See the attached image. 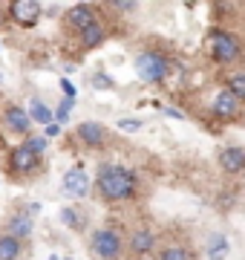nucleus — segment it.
Wrapping results in <instances>:
<instances>
[{
	"mask_svg": "<svg viewBox=\"0 0 245 260\" xmlns=\"http://www.w3.org/2000/svg\"><path fill=\"white\" fill-rule=\"evenodd\" d=\"M98 191H101L104 200H130L136 194V174L127 171L121 165H101L98 168Z\"/></svg>",
	"mask_w": 245,
	"mask_h": 260,
	"instance_id": "obj_1",
	"label": "nucleus"
},
{
	"mask_svg": "<svg viewBox=\"0 0 245 260\" xmlns=\"http://www.w3.org/2000/svg\"><path fill=\"white\" fill-rule=\"evenodd\" d=\"M93 251L101 260H118L121 254V234L115 229H98L93 232Z\"/></svg>",
	"mask_w": 245,
	"mask_h": 260,
	"instance_id": "obj_2",
	"label": "nucleus"
},
{
	"mask_svg": "<svg viewBox=\"0 0 245 260\" xmlns=\"http://www.w3.org/2000/svg\"><path fill=\"white\" fill-rule=\"evenodd\" d=\"M211 47H214V61H219V64H231V61L239 58V44L228 32L211 29Z\"/></svg>",
	"mask_w": 245,
	"mask_h": 260,
	"instance_id": "obj_3",
	"label": "nucleus"
},
{
	"mask_svg": "<svg viewBox=\"0 0 245 260\" xmlns=\"http://www.w3.org/2000/svg\"><path fill=\"white\" fill-rule=\"evenodd\" d=\"M136 73L144 81H161L165 73H168V61L161 55H156V52H144V55L136 58Z\"/></svg>",
	"mask_w": 245,
	"mask_h": 260,
	"instance_id": "obj_4",
	"label": "nucleus"
},
{
	"mask_svg": "<svg viewBox=\"0 0 245 260\" xmlns=\"http://www.w3.org/2000/svg\"><path fill=\"white\" fill-rule=\"evenodd\" d=\"M9 12L20 26H32L40 18V3H35V0H15V3H9Z\"/></svg>",
	"mask_w": 245,
	"mask_h": 260,
	"instance_id": "obj_5",
	"label": "nucleus"
},
{
	"mask_svg": "<svg viewBox=\"0 0 245 260\" xmlns=\"http://www.w3.org/2000/svg\"><path fill=\"white\" fill-rule=\"evenodd\" d=\"M35 168H38V156H35L26 145L18 148V150H12V171H15V174H26V171H35Z\"/></svg>",
	"mask_w": 245,
	"mask_h": 260,
	"instance_id": "obj_6",
	"label": "nucleus"
},
{
	"mask_svg": "<svg viewBox=\"0 0 245 260\" xmlns=\"http://www.w3.org/2000/svg\"><path fill=\"white\" fill-rule=\"evenodd\" d=\"M214 113H217V116H222V119H234L236 113H239V99H236V95H231L228 90H222V93L214 99Z\"/></svg>",
	"mask_w": 245,
	"mask_h": 260,
	"instance_id": "obj_7",
	"label": "nucleus"
},
{
	"mask_svg": "<svg viewBox=\"0 0 245 260\" xmlns=\"http://www.w3.org/2000/svg\"><path fill=\"white\" fill-rule=\"evenodd\" d=\"M219 162L228 174H242L245 171V150L242 148H225L219 153Z\"/></svg>",
	"mask_w": 245,
	"mask_h": 260,
	"instance_id": "obj_8",
	"label": "nucleus"
},
{
	"mask_svg": "<svg viewBox=\"0 0 245 260\" xmlns=\"http://www.w3.org/2000/svg\"><path fill=\"white\" fill-rule=\"evenodd\" d=\"M87 188H90V177H87L84 171H69L64 177V191L72 197H84Z\"/></svg>",
	"mask_w": 245,
	"mask_h": 260,
	"instance_id": "obj_9",
	"label": "nucleus"
},
{
	"mask_svg": "<svg viewBox=\"0 0 245 260\" xmlns=\"http://www.w3.org/2000/svg\"><path fill=\"white\" fill-rule=\"evenodd\" d=\"M6 124H9L15 133H26L32 119H29V113L23 107H6Z\"/></svg>",
	"mask_w": 245,
	"mask_h": 260,
	"instance_id": "obj_10",
	"label": "nucleus"
},
{
	"mask_svg": "<svg viewBox=\"0 0 245 260\" xmlns=\"http://www.w3.org/2000/svg\"><path fill=\"white\" fill-rule=\"evenodd\" d=\"M208 257L211 260H225L228 257V237L225 234H211V237H208Z\"/></svg>",
	"mask_w": 245,
	"mask_h": 260,
	"instance_id": "obj_11",
	"label": "nucleus"
},
{
	"mask_svg": "<svg viewBox=\"0 0 245 260\" xmlns=\"http://www.w3.org/2000/svg\"><path fill=\"white\" fill-rule=\"evenodd\" d=\"M78 136L87 142V145H101L104 142V127L98 121H84L81 127H78Z\"/></svg>",
	"mask_w": 245,
	"mask_h": 260,
	"instance_id": "obj_12",
	"label": "nucleus"
},
{
	"mask_svg": "<svg viewBox=\"0 0 245 260\" xmlns=\"http://www.w3.org/2000/svg\"><path fill=\"white\" fill-rule=\"evenodd\" d=\"M69 23L84 32V29H90L95 23V18H93V12L87 9V6H75V9H69Z\"/></svg>",
	"mask_w": 245,
	"mask_h": 260,
	"instance_id": "obj_13",
	"label": "nucleus"
},
{
	"mask_svg": "<svg viewBox=\"0 0 245 260\" xmlns=\"http://www.w3.org/2000/svg\"><path fill=\"white\" fill-rule=\"evenodd\" d=\"M153 246V234L147 232V229H139V232H133L130 237V249L136 251V254H147Z\"/></svg>",
	"mask_w": 245,
	"mask_h": 260,
	"instance_id": "obj_14",
	"label": "nucleus"
},
{
	"mask_svg": "<svg viewBox=\"0 0 245 260\" xmlns=\"http://www.w3.org/2000/svg\"><path fill=\"white\" fill-rule=\"evenodd\" d=\"M20 254V240L12 237V234H3L0 237V260H15Z\"/></svg>",
	"mask_w": 245,
	"mask_h": 260,
	"instance_id": "obj_15",
	"label": "nucleus"
},
{
	"mask_svg": "<svg viewBox=\"0 0 245 260\" xmlns=\"http://www.w3.org/2000/svg\"><path fill=\"white\" fill-rule=\"evenodd\" d=\"M29 119H32V121H38V124H44V127H47V124H49V119H52V110H49V107H47V104H44V102H38V99H35V102H32V104H29Z\"/></svg>",
	"mask_w": 245,
	"mask_h": 260,
	"instance_id": "obj_16",
	"label": "nucleus"
},
{
	"mask_svg": "<svg viewBox=\"0 0 245 260\" xmlns=\"http://www.w3.org/2000/svg\"><path fill=\"white\" fill-rule=\"evenodd\" d=\"M9 234L12 237H26V234H32V220L29 217H23V214H18V217H12L9 220Z\"/></svg>",
	"mask_w": 245,
	"mask_h": 260,
	"instance_id": "obj_17",
	"label": "nucleus"
},
{
	"mask_svg": "<svg viewBox=\"0 0 245 260\" xmlns=\"http://www.w3.org/2000/svg\"><path fill=\"white\" fill-rule=\"evenodd\" d=\"M81 38H84L87 47H98V44L104 41V29L98 26V23H93L90 29H84V32H81Z\"/></svg>",
	"mask_w": 245,
	"mask_h": 260,
	"instance_id": "obj_18",
	"label": "nucleus"
},
{
	"mask_svg": "<svg viewBox=\"0 0 245 260\" xmlns=\"http://www.w3.org/2000/svg\"><path fill=\"white\" fill-rule=\"evenodd\" d=\"M156 260H193V257H190V251L182 249V246H168Z\"/></svg>",
	"mask_w": 245,
	"mask_h": 260,
	"instance_id": "obj_19",
	"label": "nucleus"
},
{
	"mask_svg": "<svg viewBox=\"0 0 245 260\" xmlns=\"http://www.w3.org/2000/svg\"><path fill=\"white\" fill-rule=\"evenodd\" d=\"M231 87H228V93L231 95H236L239 102H245V73H236V75H231Z\"/></svg>",
	"mask_w": 245,
	"mask_h": 260,
	"instance_id": "obj_20",
	"label": "nucleus"
},
{
	"mask_svg": "<svg viewBox=\"0 0 245 260\" xmlns=\"http://www.w3.org/2000/svg\"><path fill=\"white\" fill-rule=\"evenodd\" d=\"M118 130H124V133H136V130H142V121L139 119H121L118 121Z\"/></svg>",
	"mask_w": 245,
	"mask_h": 260,
	"instance_id": "obj_21",
	"label": "nucleus"
},
{
	"mask_svg": "<svg viewBox=\"0 0 245 260\" xmlns=\"http://www.w3.org/2000/svg\"><path fill=\"white\" fill-rule=\"evenodd\" d=\"M26 148L32 150L35 156H38V153H44V150H47V139H29V142H26Z\"/></svg>",
	"mask_w": 245,
	"mask_h": 260,
	"instance_id": "obj_22",
	"label": "nucleus"
},
{
	"mask_svg": "<svg viewBox=\"0 0 245 260\" xmlns=\"http://www.w3.org/2000/svg\"><path fill=\"white\" fill-rule=\"evenodd\" d=\"M69 110H72V102H69V99H64V102H61V107H58V121H66L69 119Z\"/></svg>",
	"mask_w": 245,
	"mask_h": 260,
	"instance_id": "obj_23",
	"label": "nucleus"
},
{
	"mask_svg": "<svg viewBox=\"0 0 245 260\" xmlns=\"http://www.w3.org/2000/svg\"><path fill=\"white\" fill-rule=\"evenodd\" d=\"M61 220H64L66 225H75V229L81 225V223H78V214L72 211V208H64V211H61Z\"/></svg>",
	"mask_w": 245,
	"mask_h": 260,
	"instance_id": "obj_24",
	"label": "nucleus"
},
{
	"mask_svg": "<svg viewBox=\"0 0 245 260\" xmlns=\"http://www.w3.org/2000/svg\"><path fill=\"white\" fill-rule=\"evenodd\" d=\"M61 90H64V93H66V99H69V102L75 99V87L69 84V78H61Z\"/></svg>",
	"mask_w": 245,
	"mask_h": 260,
	"instance_id": "obj_25",
	"label": "nucleus"
},
{
	"mask_svg": "<svg viewBox=\"0 0 245 260\" xmlns=\"http://www.w3.org/2000/svg\"><path fill=\"white\" fill-rule=\"evenodd\" d=\"M95 87H101V90H110V87H113V81H110L107 75H95Z\"/></svg>",
	"mask_w": 245,
	"mask_h": 260,
	"instance_id": "obj_26",
	"label": "nucleus"
},
{
	"mask_svg": "<svg viewBox=\"0 0 245 260\" xmlns=\"http://www.w3.org/2000/svg\"><path fill=\"white\" fill-rule=\"evenodd\" d=\"M115 9H121V12H136L139 6H136V3H115Z\"/></svg>",
	"mask_w": 245,
	"mask_h": 260,
	"instance_id": "obj_27",
	"label": "nucleus"
},
{
	"mask_svg": "<svg viewBox=\"0 0 245 260\" xmlns=\"http://www.w3.org/2000/svg\"><path fill=\"white\" fill-rule=\"evenodd\" d=\"M58 133H61V124H52V121H49L47 124V136H58Z\"/></svg>",
	"mask_w": 245,
	"mask_h": 260,
	"instance_id": "obj_28",
	"label": "nucleus"
},
{
	"mask_svg": "<svg viewBox=\"0 0 245 260\" xmlns=\"http://www.w3.org/2000/svg\"><path fill=\"white\" fill-rule=\"evenodd\" d=\"M165 113H168V116H173V119H185V116H182L179 110H173V107H165Z\"/></svg>",
	"mask_w": 245,
	"mask_h": 260,
	"instance_id": "obj_29",
	"label": "nucleus"
},
{
	"mask_svg": "<svg viewBox=\"0 0 245 260\" xmlns=\"http://www.w3.org/2000/svg\"><path fill=\"white\" fill-rule=\"evenodd\" d=\"M47 260H58V257H47Z\"/></svg>",
	"mask_w": 245,
	"mask_h": 260,
	"instance_id": "obj_30",
	"label": "nucleus"
},
{
	"mask_svg": "<svg viewBox=\"0 0 245 260\" xmlns=\"http://www.w3.org/2000/svg\"><path fill=\"white\" fill-rule=\"evenodd\" d=\"M0 20H3V12H0Z\"/></svg>",
	"mask_w": 245,
	"mask_h": 260,
	"instance_id": "obj_31",
	"label": "nucleus"
},
{
	"mask_svg": "<svg viewBox=\"0 0 245 260\" xmlns=\"http://www.w3.org/2000/svg\"><path fill=\"white\" fill-rule=\"evenodd\" d=\"M0 81H3V75H0Z\"/></svg>",
	"mask_w": 245,
	"mask_h": 260,
	"instance_id": "obj_32",
	"label": "nucleus"
},
{
	"mask_svg": "<svg viewBox=\"0 0 245 260\" xmlns=\"http://www.w3.org/2000/svg\"><path fill=\"white\" fill-rule=\"evenodd\" d=\"M66 260H69V257H66Z\"/></svg>",
	"mask_w": 245,
	"mask_h": 260,
	"instance_id": "obj_33",
	"label": "nucleus"
}]
</instances>
